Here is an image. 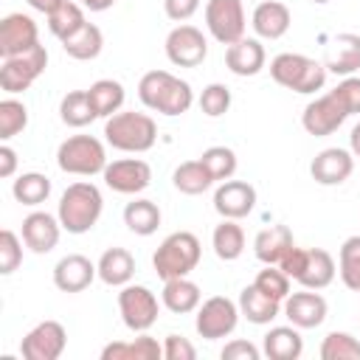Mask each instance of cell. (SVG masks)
Masks as SVG:
<instances>
[{
  "label": "cell",
  "instance_id": "obj_26",
  "mask_svg": "<svg viewBox=\"0 0 360 360\" xmlns=\"http://www.w3.org/2000/svg\"><path fill=\"white\" fill-rule=\"evenodd\" d=\"M292 231L287 225H270L264 231L256 233L253 239V253L262 264H278L284 259V253L292 248Z\"/></svg>",
  "mask_w": 360,
  "mask_h": 360
},
{
  "label": "cell",
  "instance_id": "obj_15",
  "mask_svg": "<svg viewBox=\"0 0 360 360\" xmlns=\"http://www.w3.org/2000/svg\"><path fill=\"white\" fill-rule=\"evenodd\" d=\"M101 177L107 183V188H112L118 194H141L152 183V169L141 158H124V160L107 163Z\"/></svg>",
  "mask_w": 360,
  "mask_h": 360
},
{
  "label": "cell",
  "instance_id": "obj_40",
  "mask_svg": "<svg viewBox=\"0 0 360 360\" xmlns=\"http://www.w3.org/2000/svg\"><path fill=\"white\" fill-rule=\"evenodd\" d=\"M321 360H360V340L349 332H329L321 343Z\"/></svg>",
  "mask_w": 360,
  "mask_h": 360
},
{
  "label": "cell",
  "instance_id": "obj_5",
  "mask_svg": "<svg viewBox=\"0 0 360 360\" xmlns=\"http://www.w3.org/2000/svg\"><path fill=\"white\" fill-rule=\"evenodd\" d=\"M270 76L276 84L292 90V93H301V96H309V93H318L323 84H326V68L304 53H278L270 59Z\"/></svg>",
  "mask_w": 360,
  "mask_h": 360
},
{
  "label": "cell",
  "instance_id": "obj_19",
  "mask_svg": "<svg viewBox=\"0 0 360 360\" xmlns=\"http://www.w3.org/2000/svg\"><path fill=\"white\" fill-rule=\"evenodd\" d=\"M281 309H284L287 321L298 329H315L326 321V298L307 287H304V292H290L284 298Z\"/></svg>",
  "mask_w": 360,
  "mask_h": 360
},
{
  "label": "cell",
  "instance_id": "obj_13",
  "mask_svg": "<svg viewBox=\"0 0 360 360\" xmlns=\"http://www.w3.org/2000/svg\"><path fill=\"white\" fill-rule=\"evenodd\" d=\"M68 346V332L59 321L37 323L20 343V354L25 360H56Z\"/></svg>",
  "mask_w": 360,
  "mask_h": 360
},
{
  "label": "cell",
  "instance_id": "obj_11",
  "mask_svg": "<svg viewBox=\"0 0 360 360\" xmlns=\"http://www.w3.org/2000/svg\"><path fill=\"white\" fill-rule=\"evenodd\" d=\"M205 25L211 37L222 45H233L245 37V8L242 0H208Z\"/></svg>",
  "mask_w": 360,
  "mask_h": 360
},
{
  "label": "cell",
  "instance_id": "obj_9",
  "mask_svg": "<svg viewBox=\"0 0 360 360\" xmlns=\"http://www.w3.org/2000/svg\"><path fill=\"white\" fill-rule=\"evenodd\" d=\"M239 315H242L239 312V304H233L225 295H214V298H208V301H202L197 307L194 329L205 340H219V338H228L236 329Z\"/></svg>",
  "mask_w": 360,
  "mask_h": 360
},
{
  "label": "cell",
  "instance_id": "obj_50",
  "mask_svg": "<svg viewBox=\"0 0 360 360\" xmlns=\"http://www.w3.org/2000/svg\"><path fill=\"white\" fill-rule=\"evenodd\" d=\"M14 172H17V152L8 143H3L0 146V177H11Z\"/></svg>",
  "mask_w": 360,
  "mask_h": 360
},
{
  "label": "cell",
  "instance_id": "obj_32",
  "mask_svg": "<svg viewBox=\"0 0 360 360\" xmlns=\"http://www.w3.org/2000/svg\"><path fill=\"white\" fill-rule=\"evenodd\" d=\"M124 225L132 233H138V236H152L160 228V208H158V202L143 200V197L127 202V208H124Z\"/></svg>",
  "mask_w": 360,
  "mask_h": 360
},
{
  "label": "cell",
  "instance_id": "obj_45",
  "mask_svg": "<svg viewBox=\"0 0 360 360\" xmlns=\"http://www.w3.org/2000/svg\"><path fill=\"white\" fill-rule=\"evenodd\" d=\"M22 262V242L14 231L3 228L0 231V273L3 276H11Z\"/></svg>",
  "mask_w": 360,
  "mask_h": 360
},
{
  "label": "cell",
  "instance_id": "obj_20",
  "mask_svg": "<svg viewBox=\"0 0 360 360\" xmlns=\"http://www.w3.org/2000/svg\"><path fill=\"white\" fill-rule=\"evenodd\" d=\"M96 276H98V267L82 253H68L53 267V284L62 292H82L93 284Z\"/></svg>",
  "mask_w": 360,
  "mask_h": 360
},
{
  "label": "cell",
  "instance_id": "obj_16",
  "mask_svg": "<svg viewBox=\"0 0 360 360\" xmlns=\"http://www.w3.org/2000/svg\"><path fill=\"white\" fill-rule=\"evenodd\" d=\"M39 42V31L34 17L14 11L0 20V56H17Z\"/></svg>",
  "mask_w": 360,
  "mask_h": 360
},
{
  "label": "cell",
  "instance_id": "obj_24",
  "mask_svg": "<svg viewBox=\"0 0 360 360\" xmlns=\"http://www.w3.org/2000/svg\"><path fill=\"white\" fill-rule=\"evenodd\" d=\"M290 22H292V14L284 3L278 0H264L253 8V17H250V25L253 31L262 37V39H281L287 31H290Z\"/></svg>",
  "mask_w": 360,
  "mask_h": 360
},
{
  "label": "cell",
  "instance_id": "obj_8",
  "mask_svg": "<svg viewBox=\"0 0 360 360\" xmlns=\"http://www.w3.org/2000/svg\"><path fill=\"white\" fill-rule=\"evenodd\" d=\"M48 68V51L45 45H34L17 56H3V68H0V87L6 93H22L28 90Z\"/></svg>",
  "mask_w": 360,
  "mask_h": 360
},
{
  "label": "cell",
  "instance_id": "obj_42",
  "mask_svg": "<svg viewBox=\"0 0 360 360\" xmlns=\"http://www.w3.org/2000/svg\"><path fill=\"white\" fill-rule=\"evenodd\" d=\"M200 160L205 163V169L211 172V177L219 180V183L222 180H231L233 172H236V152L231 146H208L200 155Z\"/></svg>",
  "mask_w": 360,
  "mask_h": 360
},
{
  "label": "cell",
  "instance_id": "obj_35",
  "mask_svg": "<svg viewBox=\"0 0 360 360\" xmlns=\"http://www.w3.org/2000/svg\"><path fill=\"white\" fill-rule=\"evenodd\" d=\"M211 245H214V253L222 262L239 259L242 250H245V231H242V225H236V219H222L214 228V233H211Z\"/></svg>",
  "mask_w": 360,
  "mask_h": 360
},
{
  "label": "cell",
  "instance_id": "obj_25",
  "mask_svg": "<svg viewBox=\"0 0 360 360\" xmlns=\"http://www.w3.org/2000/svg\"><path fill=\"white\" fill-rule=\"evenodd\" d=\"M163 357V343L138 332L135 340H112L101 349V360H158Z\"/></svg>",
  "mask_w": 360,
  "mask_h": 360
},
{
  "label": "cell",
  "instance_id": "obj_10",
  "mask_svg": "<svg viewBox=\"0 0 360 360\" xmlns=\"http://www.w3.org/2000/svg\"><path fill=\"white\" fill-rule=\"evenodd\" d=\"M118 312L127 329L146 332L158 321V298L143 284H124V290L118 292Z\"/></svg>",
  "mask_w": 360,
  "mask_h": 360
},
{
  "label": "cell",
  "instance_id": "obj_46",
  "mask_svg": "<svg viewBox=\"0 0 360 360\" xmlns=\"http://www.w3.org/2000/svg\"><path fill=\"white\" fill-rule=\"evenodd\" d=\"M332 93L338 96V101L346 107L349 115L360 112V76H343V82Z\"/></svg>",
  "mask_w": 360,
  "mask_h": 360
},
{
  "label": "cell",
  "instance_id": "obj_43",
  "mask_svg": "<svg viewBox=\"0 0 360 360\" xmlns=\"http://www.w3.org/2000/svg\"><path fill=\"white\" fill-rule=\"evenodd\" d=\"M264 295L276 298L284 304V298L290 295V276L278 267V264H264V270L256 273V281H253Z\"/></svg>",
  "mask_w": 360,
  "mask_h": 360
},
{
  "label": "cell",
  "instance_id": "obj_38",
  "mask_svg": "<svg viewBox=\"0 0 360 360\" xmlns=\"http://www.w3.org/2000/svg\"><path fill=\"white\" fill-rule=\"evenodd\" d=\"M84 22H87V20H84V11H82V6L73 3V0H65L53 14H48V28H51V34H53L59 42L68 39L70 34H76Z\"/></svg>",
  "mask_w": 360,
  "mask_h": 360
},
{
  "label": "cell",
  "instance_id": "obj_29",
  "mask_svg": "<svg viewBox=\"0 0 360 360\" xmlns=\"http://www.w3.org/2000/svg\"><path fill=\"white\" fill-rule=\"evenodd\" d=\"M239 312H242L250 323L264 326V323H270L273 318H278V312H281V301L264 295L256 284H248V287L239 292Z\"/></svg>",
  "mask_w": 360,
  "mask_h": 360
},
{
  "label": "cell",
  "instance_id": "obj_21",
  "mask_svg": "<svg viewBox=\"0 0 360 360\" xmlns=\"http://www.w3.org/2000/svg\"><path fill=\"white\" fill-rule=\"evenodd\" d=\"M59 233H62V222L48 211H31L22 219V242L34 253H51L59 242Z\"/></svg>",
  "mask_w": 360,
  "mask_h": 360
},
{
  "label": "cell",
  "instance_id": "obj_54",
  "mask_svg": "<svg viewBox=\"0 0 360 360\" xmlns=\"http://www.w3.org/2000/svg\"><path fill=\"white\" fill-rule=\"evenodd\" d=\"M312 3H329V0H312Z\"/></svg>",
  "mask_w": 360,
  "mask_h": 360
},
{
  "label": "cell",
  "instance_id": "obj_1",
  "mask_svg": "<svg viewBox=\"0 0 360 360\" xmlns=\"http://www.w3.org/2000/svg\"><path fill=\"white\" fill-rule=\"evenodd\" d=\"M138 98L160 115H183L194 104V90L169 70H149L138 82Z\"/></svg>",
  "mask_w": 360,
  "mask_h": 360
},
{
  "label": "cell",
  "instance_id": "obj_30",
  "mask_svg": "<svg viewBox=\"0 0 360 360\" xmlns=\"http://www.w3.org/2000/svg\"><path fill=\"white\" fill-rule=\"evenodd\" d=\"M262 349L270 360H298L301 352H304V340L298 335V326H273L264 340H262Z\"/></svg>",
  "mask_w": 360,
  "mask_h": 360
},
{
  "label": "cell",
  "instance_id": "obj_4",
  "mask_svg": "<svg viewBox=\"0 0 360 360\" xmlns=\"http://www.w3.org/2000/svg\"><path fill=\"white\" fill-rule=\"evenodd\" d=\"M278 267L292 281H298L307 290H323V287H329L335 281V273H338L332 253H326L323 248H298V245H292L284 253V259L278 262Z\"/></svg>",
  "mask_w": 360,
  "mask_h": 360
},
{
  "label": "cell",
  "instance_id": "obj_41",
  "mask_svg": "<svg viewBox=\"0 0 360 360\" xmlns=\"http://www.w3.org/2000/svg\"><path fill=\"white\" fill-rule=\"evenodd\" d=\"M28 127V107L17 98H3L0 101V138L11 141Z\"/></svg>",
  "mask_w": 360,
  "mask_h": 360
},
{
  "label": "cell",
  "instance_id": "obj_31",
  "mask_svg": "<svg viewBox=\"0 0 360 360\" xmlns=\"http://www.w3.org/2000/svg\"><path fill=\"white\" fill-rule=\"evenodd\" d=\"M62 48L70 59H79V62H87V59H96L104 48V34L98 25L93 22H84L76 34H70L68 39H62Z\"/></svg>",
  "mask_w": 360,
  "mask_h": 360
},
{
  "label": "cell",
  "instance_id": "obj_14",
  "mask_svg": "<svg viewBox=\"0 0 360 360\" xmlns=\"http://www.w3.org/2000/svg\"><path fill=\"white\" fill-rule=\"evenodd\" d=\"M349 118L346 107L338 101V96L329 90L323 96H318L315 101H309L301 112V127L315 135V138H323V135H332L343 121Z\"/></svg>",
  "mask_w": 360,
  "mask_h": 360
},
{
  "label": "cell",
  "instance_id": "obj_48",
  "mask_svg": "<svg viewBox=\"0 0 360 360\" xmlns=\"http://www.w3.org/2000/svg\"><path fill=\"white\" fill-rule=\"evenodd\" d=\"M259 354H262V352H259L250 340H231V343H225L222 352H219L222 360H259Z\"/></svg>",
  "mask_w": 360,
  "mask_h": 360
},
{
  "label": "cell",
  "instance_id": "obj_36",
  "mask_svg": "<svg viewBox=\"0 0 360 360\" xmlns=\"http://www.w3.org/2000/svg\"><path fill=\"white\" fill-rule=\"evenodd\" d=\"M87 96H90L98 118H110L124 104V84L115 82V79H98V82H93L87 87Z\"/></svg>",
  "mask_w": 360,
  "mask_h": 360
},
{
  "label": "cell",
  "instance_id": "obj_22",
  "mask_svg": "<svg viewBox=\"0 0 360 360\" xmlns=\"http://www.w3.org/2000/svg\"><path fill=\"white\" fill-rule=\"evenodd\" d=\"M267 62L264 45L253 37H242L239 42L225 48V65L233 76H256Z\"/></svg>",
  "mask_w": 360,
  "mask_h": 360
},
{
  "label": "cell",
  "instance_id": "obj_49",
  "mask_svg": "<svg viewBox=\"0 0 360 360\" xmlns=\"http://www.w3.org/2000/svg\"><path fill=\"white\" fill-rule=\"evenodd\" d=\"M197 8H200V0H163V11H166V17L174 20V22L191 20V17L197 14Z\"/></svg>",
  "mask_w": 360,
  "mask_h": 360
},
{
  "label": "cell",
  "instance_id": "obj_27",
  "mask_svg": "<svg viewBox=\"0 0 360 360\" xmlns=\"http://www.w3.org/2000/svg\"><path fill=\"white\" fill-rule=\"evenodd\" d=\"M96 267H98V278L110 287H124L135 276V259L127 248H107L96 262Z\"/></svg>",
  "mask_w": 360,
  "mask_h": 360
},
{
  "label": "cell",
  "instance_id": "obj_18",
  "mask_svg": "<svg viewBox=\"0 0 360 360\" xmlns=\"http://www.w3.org/2000/svg\"><path fill=\"white\" fill-rule=\"evenodd\" d=\"M352 172H354V155L352 149H340V146H329L318 152L309 163V174L321 186H340L349 180Z\"/></svg>",
  "mask_w": 360,
  "mask_h": 360
},
{
  "label": "cell",
  "instance_id": "obj_12",
  "mask_svg": "<svg viewBox=\"0 0 360 360\" xmlns=\"http://www.w3.org/2000/svg\"><path fill=\"white\" fill-rule=\"evenodd\" d=\"M166 56L177 68H197L208 56V39L197 25L180 22L166 37Z\"/></svg>",
  "mask_w": 360,
  "mask_h": 360
},
{
  "label": "cell",
  "instance_id": "obj_2",
  "mask_svg": "<svg viewBox=\"0 0 360 360\" xmlns=\"http://www.w3.org/2000/svg\"><path fill=\"white\" fill-rule=\"evenodd\" d=\"M101 211H104V197H101L98 186L79 180L62 191L56 217L68 233H87L98 222Z\"/></svg>",
  "mask_w": 360,
  "mask_h": 360
},
{
  "label": "cell",
  "instance_id": "obj_37",
  "mask_svg": "<svg viewBox=\"0 0 360 360\" xmlns=\"http://www.w3.org/2000/svg\"><path fill=\"white\" fill-rule=\"evenodd\" d=\"M11 194H14V200L22 202V205H39V202H45L48 194H51V180H48L45 174H39V172H25V174H20V177L14 180Z\"/></svg>",
  "mask_w": 360,
  "mask_h": 360
},
{
  "label": "cell",
  "instance_id": "obj_39",
  "mask_svg": "<svg viewBox=\"0 0 360 360\" xmlns=\"http://www.w3.org/2000/svg\"><path fill=\"white\" fill-rule=\"evenodd\" d=\"M340 264H338V273L343 278V284L354 292H360V233L357 236H349L343 245H340V253H338Z\"/></svg>",
  "mask_w": 360,
  "mask_h": 360
},
{
  "label": "cell",
  "instance_id": "obj_47",
  "mask_svg": "<svg viewBox=\"0 0 360 360\" xmlns=\"http://www.w3.org/2000/svg\"><path fill=\"white\" fill-rule=\"evenodd\" d=\"M163 357L166 360H194L197 357V349L183 335H166V340H163Z\"/></svg>",
  "mask_w": 360,
  "mask_h": 360
},
{
  "label": "cell",
  "instance_id": "obj_3",
  "mask_svg": "<svg viewBox=\"0 0 360 360\" xmlns=\"http://www.w3.org/2000/svg\"><path fill=\"white\" fill-rule=\"evenodd\" d=\"M104 141L118 152H149L158 141V124L146 112L118 110L104 121Z\"/></svg>",
  "mask_w": 360,
  "mask_h": 360
},
{
  "label": "cell",
  "instance_id": "obj_6",
  "mask_svg": "<svg viewBox=\"0 0 360 360\" xmlns=\"http://www.w3.org/2000/svg\"><path fill=\"white\" fill-rule=\"evenodd\" d=\"M200 253H202L200 239L191 231H174L158 245L152 256V267L163 281L180 278V276H188L200 264Z\"/></svg>",
  "mask_w": 360,
  "mask_h": 360
},
{
  "label": "cell",
  "instance_id": "obj_53",
  "mask_svg": "<svg viewBox=\"0 0 360 360\" xmlns=\"http://www.w3.org/2000/svg\"><path fill=\"white\" fill-rule=\"evenodd\" d=\"M82 6L90 8V11H107V8L115 6V0H82Z\"/></svg>",
  "mask_w": 360,
  "mask_h": 360
},
{
  "label": "cell",
  "instance_id": "obj_44",
  "mask_svg": "<svg viewBox=\"0 0 360 360\" xmlns=\"http://www.w3.org/2000/svg\"><path fill=\"white\" fill-rule=\"evenodd\" d=\"M200 110H202L208 118L225 115V112L231 110V90H228L225 84H219V82L202 87V93H200Z\"/></svg>",
  "mask_w": 360,
  "mask_h": 360
},
{
  "label": "cell",
  "instance_id": "obj_7",
  "mask_svg": "<svg viewBox=\"0 0 360 360\" xmlns=\"http://www.w3.org/2000/svg\"><path fill=\"white\" fill-rule=\"evenodd\" d=\"M56 163L65 174L93 177L107 169V152H104V143L93 135H70L59 143Z\"/></svg>",
  "mask_w": 360,
  "mask_h": 360
},
{
  "label": "cell",
  "instance_id": "obj_34",
  "mask_svg": "<svg viewBox=\"0 0 360 360\" xmlns=\"http://www.w3.org/2000/svg\"><path fill=\"white\" fill-rule=\"evenodd\" d=\"M59 118H62L68 127L82 129V127L93 124V121L98 118V112H96L90 96H87V90H70V93L59 101Z\"/></svg>",
  "mask_w": 360,
  "mask_h": 360
},
{
  "label": "cell",
  "instance_id": "obj_51",
  "mask_svg": "<svg viewBox=\"0 0 360 360\" xmlns=\"http://www.w3.org/2000/svg\"><path fill=\"white\" fill-rule=\"evenodd\" d=\"M62 3H65V0H28V6H31V8H37V11H42L45 17H48V14H53Z\"/></svg>",
  "mask_w": 360,
  "mask_h": 360
},
{
  "label": "cell",
  "instance_id": "obj_28",
  "mask_svg": "<svg viewBox=\"0 0 360 360\" xmlns=\"http://www.w3.org/2000/svg\"><path fill=\"white\" fill-rule=\"evenodd\" d=\"M160 301L169 312L174 315H186V312H194L202 301V292L200 287L188 278V276H180V278H169L163 281V292H160Z\"/></svg>",
  "mask_w": 360,
  "mask_h": 360
},
{
  "label": "cell",
  "instance_id": "obj_33",
  "mask_svg": "<svg viewBox=\"0 0 360 360\" xmlns=\"http://www.w3.org/2000/svg\"><path fill=\"white\" fill-rule=\"evenodd\" d=\"M172 183H174L177 191L194 197V194L208 191L217 180L211 177V172L205 169V163L197 158V160H186V163H180V166L174 169V174H172Z\"/></svg>",
  "mask_w": 360,
  "mask_h": 360
},
{
  "label": "cell",
  "instance_id": "obj_17",
  "mask_svg": "<svg viewBox=\"0 0 360 360\" xmlns=\"http://www.w3.org/2000/svg\"><path fill=\"white\" fill-rule=\"evenodd\" d=\"M214 208L222 219H242L256 208V188L245 180H222L214 191Z\"/></svg>",
  "mask_w": 360,
  "mask_h": 360
},
{
  "label": "cell",
  "instance_id": "obj_23",
  "mask_svg": "<svg viewBox=\"0 0 360 360\" xmlns=\"http://www.w3.org/2000/svg\"><path fill=\"white\" fill-rule=\"evenodd\" d=\"M323 68L335 76H354V70H360V34H338L326 51Z\"/></svg>",
  "mask_w": 360,
  "mask_h": 360
},
{
  "label": "cell",
  "instance_id": "obj_52",
  "mask_svg": "<svg viewBox=\"0 0 360 360\" xmlns=\"http://www.w3.org/2000/svg\"><path fill=\"white\" fill-rule=\"evenodd\" d=\"M349 149L354 158H360V121L352 127V135H349Z\"/></svg>",
  "mask_w": 360,
  "mask_h": 360
}]
</instances>
